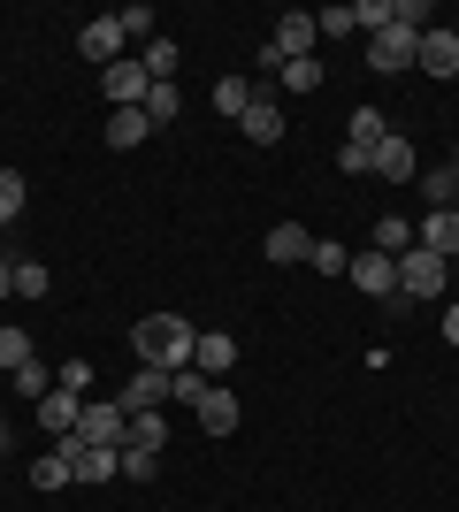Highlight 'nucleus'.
Here are the masks:
<instances>
[{"label":"nucleus","instance_id":"obj_1","mask_svg":"<svg viewBox=\"0 0 459 512\" xmlns=\"http://www.w3.org/2000/svg\"><path fill=\"white\" fill-rule=\"evenodd\" d=\"M131 344H138V367H161V375H176V367H192V352H199V329L184 314H146L131 329Z\"/></svg>","mask_w":459,"mask_h":512},{"label":"nucleus","instance_id":"obj_2","mask_svg":"<svg viewBox=\"0 0 459 512\" xmlns=\"http://www.w3.org/2000/svg\"><path fill=\"white\" fill-rule=\"evenodd\" d=\"M444 283H452V260H437L429 245L398 253V299H444Z\"/></svg>","mask_w":459,"mask_h":512},{"label":"nucleus","instance_id":"obj_3","mask_svg":"<svg viewBox=\"0 0 459 512\" xmlns=\"http://www.w3.org/2000/svg\"><path fill=\"white\" fill-rule=\"evenodd\" d=\"M414 46H421V23L391 16V31H375V39H368V69H375V77H406V69H414Z\"/></svg>","mask_w":459,"mask_h":512},{"label":"nucleus","instance_id":"obj_4","mask_svg":"<svg viewBox=\"0 0 459 512\" xmlns=\"http://www.w3.org/2000/svg\"><path fill=\"white\" fill-rule=\"evenodd\" d=\"M77 436H85L92 451H123V444H131V413L115 406V398H85V413H77Z\"/></svg>","mask_w":459,"mask_h":512},{"label":"nucleus","instance_id":"obj_5","mask_svg":"<svg viewBox=\"0 0 459 512\" xmlns=\"http://www.w3.org/2000/svg\"><path fill=\"white\" fill-rule=\"evenodd\" d=\"M345 276H352V291H368V299H398V260L375 253V245H368V253H352Z\"/></svg>","mask_w":459,"mask_h":512},{"label":"nucleus","instance_id":"obj_6","mask_svg":"<svg viewBox=\"0 0 459 512\" xmlns=\"http://www.w3.org/2000/svg\"><path fill=\"white\" fill-rule=\"evenodd\" d=\"M100 92H108V107H146V92H153V77H146V62H123L115 69H100Z\"/></svg>","mask_w":459,"mask_h":512},{"label":"nucleus","instance_id":"obj_7","mask_svg":"<svg viewBox=\"0 0 459 512\" xmlns=\"http://www.w3.org/2000/svg\"><path fill=\"white\" fill-rule=\"evenodd\" d=\"M414 69H421V77H437V85H444V77H459V39L429 23V31H421V46H414Z\"/></svg>","mask_w":459,"mask_h":512},{"label":"nucleus","instance_id":"obj_8","mask_svg":"<svg viewBox=\"0 0 459 512\" xmlns=\"http://www.w3.org/2000/svg\"><path fill=\"white\" fill-rule=\"evenodd\" d=\"M115 406H123V413H161V406H169V375H161V367H138L131 383L115 390Z\"/></svg>","mask_w":459,"mask_h":512},{"label":"nucleus","instance_id":"obj_9","mask_svg":"<svg viewBox=\"0 0 459 512\" xmlns=\"http://www.w3.org/2000/svg\"><path fill=\"white\" fill-rule=\"evenodd\" d=\"M77 54H85V62H100V69H115V62H123V23H115V16L85 23V31H77Z\"/></svg>","mask_w":459,"mask_h":512},{"label":"nucleus","instance_id":"obj_10","mask_svg":"<svg viewBox=\"0 0 459 512\" xmlns=\"http://www.w3.org/2000/svg\"><path fill=\"white\" fill-rule=\"evenodd\" d=\"M77 413H85V398H77V390H62V383L39 398V428L54 436V444H62V436H77Z\"/></svg>","mask_w":459,"mask_h":512},{"label":"nucleus","instance_id":"obj_11","mask_svg":"<svg viewBox=\"0 0 459 512\" xmlns=\"http://www.w3.org/2000/svg\"><path fill=\"white\" fill-rule=\"evenodd\" d=\"M192 367L207 375V383H215V375H230V367H238V337H230V329H199V352H192Z\"/></svg>","mask_w":459,"mask_h":512},{"label":"nucleus","instance_id":"obj_12","mask_svg":"<svg viewBox=\"0 0 459 512\" xmlns=\"http://www.w3.org/2000/svg\"><path fill=\"white\" fill-rule=\"evenodd\" d=\"M375 176H383V184H421V169H414V138H383V146H375Z\"/></svg>","mask_w":459,"mask_h":512},{"label":"nucleus","instance_id":"obj_13","mask_svg":"<svg viewBox=\"0 0 459 512\" xmlns=\"http://www.w3.org/2000/svg\"><path fill=\"white\" fill-rule=\"evenodd\" d=\"M238 421H245L238 390H230V383H215V390H207V406H199V428H207V436H238Z\"/></svg>","mask_w":459,"mask_h":512},{"label":"nucleus","instance_id":"obj_14","mask_svg":"<svg viewBox=\"0 0 459 512\" xmlns=\"http://www.w3.org/2000/svg\"><path fill=\"white\" fill-rule=\"evenodd\" d=\"M276 54H284V62H306V54H314V46H322V31H314V16H299V8H291L284 23H276Z\"/></svg>","mask_w":459,"mask_h":512},{"label":"nucleus","instance_id":"obj_15","mask_svg":"<svg viewBox=\"0 0 459 512\" xmlns=\"http://www.w3.org/2000/svg\"><path fill=\"white\" fill-rule=\"evenodd\" d=\"M421 245L437 260H459V207H429L421 214Z\"/></svg>","mask_w":459,"mask_h":512},{"label":"nucleus","instance_id":"obj_16","mask_svg":"<svg viewBox=\"0 0 459 512\" xmlns=\"http://www.w3.org/2000/svg\"><path fill=\"white\" fill-rule=\"evenodd\" d=\"M245 138H253V146H276V138H284V107H276V100H268V92H261V100H253V107H245Z\"/></svg>","mask_w":459,"mask_h":512},{"label":"nucleus","instance_id":"obj_17","mask_svg":"<svg viewBox=\"0 0 459 512\" xmlns=\"http://www.w3.org/2000/svg\"><path fill=\"white\" fill-rule=\"evenodd\" d=\"M306 253H314V237H306L299 222H276V230H268V260H284V268H306Z\"/></svg>","mask_w":459,"mask_h":512},{"label":"nucleus","instance_id":"obj_18","mask_svg":"<svg viewBox=\"0 0 459 512\" xmlns=\"http://www.w3.org/2000/svg\"><path fill=\"white\" fill-rule=\"evenodd\" d=\"M146 107H108V146H123V153H131V146H146Z\"/></svg>","mask_w":459,"mask_h":512},{"label":"nucleus","instance_id":"obj_19","mask_svg":"<svg viewBox=\"0 0 459 512\" xmlns=\"http://www.w3.org/2000/svg\"><path fill=\"white\" fill-rule=\"evenodd\" d=\"M253 100H261V85H245V77H222V85H215V115H222V123H245V107H253Z\"/></svg>","mask_w":459,"mask_h":512},{"label":"nucleus","instance_id":"obj_20","mask_svg":"<svg viewBox=\"0 0 459 512\" xmlns=\"http://www.w3.org/2000/svg\"><path fill=\"white\" fill-rule=\"evenodd\" d=\"M69 482H77V474H69V451L62 444L31 459V490H69Z\"/></svg>","mask_w":459,"mask_h":512},{"label":"nucleus","instance_id":"obj_21","mask_svg":"<svg viewBox=\"0 0 459 512\" xmlns=\"http://www.w3.org/2000/svg\"><path fill=\"white\" fill-rule=\"evenodd\" d=\"M207 390H215V383H207V375H199V367H176V375H169V406H207Z\"/></svg>","mask_w":459,"mask_h":512},{"label":"nucleus","instance_id":"obj_22","mask_svg":"<svg viewBox=\"0 0 459 512\" xmlns=\"http://www.w3.org/2000/svg\"><path fill=\"white\" fill-rule=\"evenodd\" d=\"M138 62H146V77H153V85H176V39H161V31H153Z\"/></svg>","mask_w":459,"mask_h":512},{"label":"nucleus","instance_id":"obj_23","mask_svg":"<svg viewBox=\"0 0 459 512\" xmlns=\"http://www.w3.org/2000/svg\"><path fill=\"white\" fill-rule=\"evenodd\" d=\"M421 199L429 207H459V169L444 161V169H421Z\"/></svg>","mask_w":459,"mask_h":512},{"label":"nucleus","instance_id":"obj_24","mask_svg":"<svg viewBox=\"0 0 459 512\" xmlns=\"http://www.w3.org/2000/svg\"><path fill=\"white\" fill-rule=\"evenodd\" d=\"M391 138V123L375 115V107H352V123H345V146H383Z\"/></svg>","mask_w":459,"mask_h":512},{"label":"nucleus","instance_id":"obj_25","mask_svg":"<svg viewBox=\"0 0 459 512\" xmlns=\"http://www.w3.org/2000/svg\"><path fill=\"white\" fill-rule=\"evenodd\" d=\"M406 245H414V222H406V214H383V222H375V253H406Z\"/></svg>","mask_w":459,"mask_h":512},{"label":"nucleus","instance_id":"obj_26","mask_svg":"<svg viewBox=\"0 0 459 512\" xmlns=\"http://www.w3.org/2000/svg\"><path fill=\"white\" fill-rule=\"evenodd\" d=\"M306 268H314V276H345V268H352V253L337 245V237H314V253H306Z\"/></svg>","mask_w":459,"mask_h":512},{"label":"nucleus","instance_id":"obj_27","mask_svg":"<svg viewBox=\"0 0 459 512\" xmlns=\"http://www.w3.org/2000/svg\"><path fill=\"white\" fill-rule=\"evenodd\" d=\"M284 92H322V54H306V62H284V77H276Z\"/></svg>","mask_w":459,"mask_h":512},{"label":"nucleus","instance_id":"obj_28","mask_svg":"<svg viewBox=\"0 0 459 512\" xmlns=\"http://www.w3.org/2000/svg\"><path fill=\"white\" fill-rule=\"evenodd\" d=\"M131 444L138 451H169V421H161V413H131Z\"/></svg>","mask_w":459,"mask_h":512},{"label":"nucleus","instance_id":"obj_29","mask_svg":"<svg viewBox=\"0 0 459 512\" xmlns=\"http://www.w3.org/2000/svg\"><path fill=\"white\" fill-rule=\"evenodd\" d=\"M176 115H184V92H176V85H153L146 92V123H176Z\"/></svg>","mask_w":459,"mask_h":512},{"label":"nucleus","instance_id":"obj_30","mask_svg":"<svg viewBox=\"0 0 459 512\" xmlns=\"http://www.w3.org/2000/svg\"><path fill=\"white\" fill-rule=\"evenodd\" d=\"M352 31H391V0H352Z\"/></svg>","mask_w":459,"mask_h":512},{"label":"nucleus","instance_id":"obj_31","mask_svg":"<svg viewBox=\"0 0 459 512\" xmlns=\"http://www.w3.org/2000/svg\"><path fill=\"white\" fill-rule=\"evenodd\" d=\"M23 360H39V352H31V329H0V367L16 375Z\"/></svg>","mask_w":459,"mask_h":512},{"label":"nucleus","instance_id":"obj_32","mask_svg":"<svg viewBox=\"0 0 459 512\" xmlns=\"http://www.w3.org/2000/svg\"><path fill=\"white\" fill-rule=\"evenodd\" d=\"M16 299H23V306L46 299V268H39V260H16Z\"/></svg>","mask_w":459,"mask_h":512},{"label":"nucleus","instance_id":"obj_33","mask_svg":"<svg viewBox=\"0 0 459 512\" xmlns=\"http://www.w3.org/2000/svg\"><path fill=\"white\" fill-rule=\"evenodd\" d=\"M161 474V451H138V444H123V482H153Z\"/></svg>","mask_w":459,"mask_h":512},{"label":"nucleus","instance_id":"obj_34","mask_svg":"<svg viewBox=\"0 0 459 512\" xmlns=\"http://www.w3.org/2000/svg\"><path fill=\"white\" fill-rule=\"evenodd\" d=\"M16 214H23V176H16V169H0V230H8Z\"/></svg>","mask_w":459,"mask_h":512},{"label":"nucleus","instance_id":"obj_35","mask_svg":"<svg viewBox=\"0 0 459 512\" xmlns=\"http://www.w3.org/2000/svg\"><path fill=\"white\" fill-rule=\"evenodd\" d=\"M115 23H123V39H153V8L138 0V8H115Z\"/></svg>","mask_w":459,"mask_h":512},{"label":"nucleus","instance_id":"obj_36","mask_svg":"<svg viewBox=\"0 0 459 512\" xmlns=\"http://www.w3.org/2000/svg\"><path fill=\"white\" fill-rule=\"evenodd\" d=\"M16 390H23V398H46V390H54V375H46L39 360H23V367H16Z\"/></svg>","mask_w":459,"mask_h":512},{"label":"nucleus","instance_id":"obj_37","mask_svg":"<svg viewBox=\"0 0 459 512\" xmlns=\"http://www.w3.org/2000/svg\"><path fill=\"white\" fill-rule=\"evenodd\" d=\"M54 383H62V390H77V398H85V390H92V360H62V367H54Z\"/></svg>","mask_w":459,"mask_h":512},{"label":"nucleus","instance_id":"obj_38","mask_svg":"<svg viewBox=\"0 0 459 512\" xmlns=\"http://www.w3.org/2000/svg\"><path fill=\"white\" fill-rule=\"evenodd\" d=\"M337 169L345 176H375V146H337Z\"/></svg>","mask_w":459,"mask_h":512},{"label":"nucleus","instance_id":"obj_39","mask_svg":"<svg viewBox=\"0 0 459 512\" xmlns=\"http://www.w3.org/2000/svg\"><path fill=\"white\" fill-rule=\"evenodd\" d=\"M314 31H322V39H352V8H322Z\"/></svg>","mask_w":459,"mask_h":512},{"label":"nucleus","instance_id":"obj_40","mask_svg":"<svg viewBox=\"0 0 459 512\" xmlns=\"http://www.w3.org/2000/svg\"><path fill=\"white\" fill-rule=\"evenodd\" d=\"M0 299H16V260H0Z\"/></svg>","mask_w":459,"mask_h":512},{"label":"nucleus","instance_id":"obj_41","mask_svg":"<svg viewBox=\"0 0 459 512\" xmlns=\"http://www.w3.org/2000/svg\"><path fill=\"white\" fill-rule=\"evenodd\" d=\"M444 344H459V299L444 306Z\"/></svg>","mask_w":459,"mask_h":512},{"label":"nucleus","instance_id":"obj_42","mask_svg":"<svg viewBox=\"0 0 459 512\" xmlns=\"http://www.w3.org/2000/svg\"><path fill=\"white\" fill-rule=\"evenodd\" d=\"M0 444H8V406H0Z\"/></svg>","mask_w":459,"mask_h":512},{"label":"nucleus","instance_id":"obj_43","mask_svg":"<svg viewBox=\"0 0 459 512\" xmlns=\"http://www.w3.org/2000/svg\"><path fill=\"white\" fill-rule=\"evenodd\" d=\"M452 169H459V146H452Z\"/></svg>","mask_w":459,"mask_h":512},{"label":"nucleus","instance_id":"obj_44","mask_svg":"<svg viewBox=\"0 0 459 512\" xmlns=\"http://www.w3.org/2000/svg\"><path fill=\"white\" fill-rule=\"evenodd\" d=\"M452 39H459V23H452Z\"/></svg>","mask_w":459,"mask_h":512}]
</instances>
